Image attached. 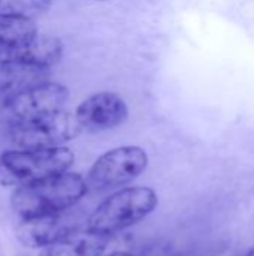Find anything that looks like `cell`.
I'll return each mask as SVG.
<instances>
[{"label":"cell","mask_w":254,"mask_h":256,"mask_svg":"<svg viewBox=\"0 0 254 256\" xmlns=\"http://www.w3.org/2000/svg\"><path fill=\"white\" fill-rule=\"evenodd\" d=\"M49 69L6 57L0 60V98H12L30 87L48 81Z\"/></svg>","instance_id":"obj_9"},{"label":"cell","mask_w":254,"mask_h":256,"mask_svg":"<svg viewBox=\"0 0 254 256\" xmlns=\"http://www.w3.org/2000/svg\"><path fill=\"white\" fill-rule=\"evenodd\" d=\"M108 238L109 237L93 232L88 228H76L43 248L39 256H102Z\"/></svg>","instance_id":"obj_10"},{"label":"cell","mask_w":254,"mask_h":256,"mask_svg":"<svg viewBox=\"0 0 254 256\" xmlns=\"http://www.w3.org/2000/svg\"><path fill=\"white\" fill-rule=\"evenodd\" d=\"M36 34L37 28L31 18L0 14V54L9 56L21 50Z\"/></svg>","instance_id":"obj_11"},{"label":"cell","mask_w":254,"mask_h":256,"mask_svg":"<svg viewBox=\"0 0 254 256\" xmlns=\"http://www.w3.org/2000/svg\"><path fill=\"white\" fill-rule=\"evenodd\" d=\"M75 160L67 147L21 148L0 154V184L25 186L66 172Z\"/></svg>","instance_id":"obj_2"},{"label":"cell","mask_w":254,"mask_h":256,"mask_svg":"<svg viewBox=\"0 0 254 256\" xmlns=\"http://www.w3.org/2000/svg\"><path fill=\"white\" fill-rule=\"evenodd\" d=\"M52 0H0V14L22 15L31 18L33 15L45 12Z\"/></svg>","instance_id":"obj_13"},{"label":"cell","mask_w":254,"mask_h":256,"mask_svg":"<svg viewBox=\"0 0 254 256\" xmlns=\"http://www.w3.org/2000/svg\"><path fill=\"white\" fill-rule=\"evenodd\" d=\"M63 54V44L58 38L49 34H36L25 46L6 56L12 58H19L27 63L49 69L54 66Z\"/></svg>","instance_id":"obj_12"},{"label":"cell","mask_w":254,"mask_h":256,"mask_svg":"<svg viewBox=\"0 0 254 256\" xmlns=\"http://www.w3.org/2000/svg\"><path fill=\"white\" fill-rule=\"evenodd\" d=\"M129 108L126 102L112 92H100L84 99L76 111L75 117L82 130L103 132L123 124L127 120Z\"/></svg>","instance_id":"obj_7"},{"label":"cell","mask_w":254,"mask_h":256,"mask_svg":"<svg viewBox=\"0 0 254 256\" xmlns=\"http://www.w3.org/2000/svg\"><path fill=\"white\" fill-rule=\"evenodd\" d=\"M81 130L76 117L63 110L9 124L10 141L19 148L60 147Z\"/></svg>","instance_id":"obj_4"},{"label":"cell","mask_w":254,"mask_h":256,"mask_svg":"<svg viewBox=\"0 0 254 256\" xmlns=\"http://www.w3.org/2000/svg\"><path fill=\"white\" fill-rule=\"evenodd\" d=\"M246 256H254V246L252 248V249H250V252H249V254H247Z\"/></svg>","instance_id":"obj_15"},{"label":"cell","mask_w":254,"mask_h":256,"mask_svg":"<svg viewBox=\"0 0 254 256\" xmlns=\"http://www.w3.org/2000/svg\"><path fill=\"white\" fill-rule=\"evenodd\" d=\"M69 99V90L57 82L45 81L3 100L1 112L9 124L60 111Z\"/></svg>","instance_id":"obj_6"},{"label":"cell","mask_w":254,"mask_h":256,"mask_svg":"<svg viewBox=\"0 0 254 256\" xmlns=\"http://www.w3.org/2000/svg\"><path fill=\"white\" fill-rule=\"evenodd\" d=\"M76 228L78 226L75 225L72 216L63 212L33 219H22L21 225L18 226L16 237L19 243L25 248L43 249Z\"/></svg>","instance_id":"obj_8"},{"label":"cell","mask_w":254,"mask_h":256,"mask_svg":"<svg viewBox=\"0 0 254 256\" xmlns=\"http://www.w3.org/2000/svg\"><path fill=\"white\" fill-rule=\"evenodd\" d=\"M157 202V195L150 188H124L94 208L85 228L109 237L141 222L156 208Z\"/></svg>","instance_id":"obj_3"},{"label":"cell","mask_w":254,"mask_h":256,"mask_svg":"<svg viewBox=\"0 0 254 256\" xmlns=\"http://www.w3.org/2000/svg\"><path fill=\"white\" fill-rule=\"evenodd\" d=\"M105 256H135V255H132V254H129V252H112V254H109V255H105Z\"/></svg>","instance_id":"obj_14"},{"label":"cell","mask_w":254,"mask_h":256,"mask_svg":"<svg viewBox=\"0 0 254 256\" xmlns=\"http://www.w3.org/2000/svg\"><path fill=\"white\" fill-rule=\"evenodd\" d=\"M87 182L75 172L57 174L18 188L10 200L21 219H33L67 212L87 192Z\"/></svg>","instance_id":"obj_1"},{"label":"cell","mask_w":254,"mask_h":256,"mask_svg":"<svg viewBox=\"0 0 254 256\" xmlns=\"http://www.w3.org/2000/svg\"><path fill=\"white\" fill-rule=\"evenodd\" d=\"M148 165V154L136 146L117 147L102 154L90 168L87 184L96 190L124 186L138 178Z\"/></svg>","instance_id":"obj_5"},{"label":"cell","mask_w":254,"mask_h":256,"mask_svg":"<svg viewBox=\"0 0 254 256\" xmlns=\"http://www.w3.org/2000/svg\"><path fill=\"white\" fill-rule=\"evenodd\" d=\"M99 2H103V0H99Z\"/></svg>","instance_id":"obj_16"}]
</instances>
